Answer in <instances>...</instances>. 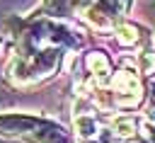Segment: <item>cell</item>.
Listing matches in <instances>:
<instances>
[{
  "instance_id": "cell-1",
  "label": "cell",
  "mask_w": 155,
  "mask_h": 143,
  "mask_svg": "<svg viewBox=\"0 0 155 143\" xmlns=\"http://www.w3.org/2000/svg\"><path fill=\"white\" fill-rule=\"evenodd\" d=\"M75 126H78V133L80 136H92L94 131H97V124H94V119L92 116H78V121H75Z\"/></svg>"
},
{
  "instance_id": "cell-2",
  "label": "cell",
  "mask_w": 155,
  "mask_h": 143,
  "mask_svg": "<svg viewBox=\"0 0 155 143\" xmlns=\"http://www.w3.org/2000/svg\"><path fill=\"white\" fill-rule=\"evenodd\" d=\"M116 34H119V41L126 44V46H131V44L138 41V36H136V27H131V24H121V27L116 29Z\"/></svg>"
},
{
  "instance_id": "cell-3",
  "label": "cell",
  "mask_w": 155,
  "mask_h": 143,
  "mask_svg": "<svg viewBox=\"0 0 155 143\" xmlns=\"http://www.w3.org/2000/svg\"><path fill=\"white\" fill-rule=\"evenodd\" d=\"M114 126H116V133H119V136H131V133L136 131V121H133V119H126V116L116 119Z\"/></svg>"
},
{
  "instance_id": "cell-4",
  "label": "cell",
  "mask_w": 155,
  "mask_h": 143,
  "mask_svg": "<svg viewBox=\"0 0 155 143\" xmlns=\"http://www.w3.org/2000/svg\"><path fill=\"white\" fill-rule=\"evenodd\" d=\"M153 68H155V53L153 51H145L143 53V70L145 73H153Z\"/></svg>"
},
{
  "instance_id": "cell-5",
  "label": "cell",
  "mask_w": 155,
  "mask_h": 143,
  "mask_svg": "<svg viewBox=\"0 0 155 143\" xmlns=\"http://www.w3.org/2000/svg\"><path fill=\"white\" fill-rule=\"evenodd\" d=\"M150 138H153V141H155V128H150Z\"/></svg>"
}]
</instances>
